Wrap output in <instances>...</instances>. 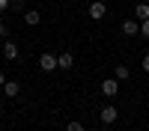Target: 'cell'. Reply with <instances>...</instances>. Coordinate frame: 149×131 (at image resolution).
<instances>
[{"instance_id":"cell-15","label":"cell","mask_w":149,"mask_h":131,"mask_svg":"<svg viewBox=\"0 0 149 131\" xmlns=\"http://www.w3.org/2000/svg\"><path fill=\"white\" fill-rule=\"evenodd\" d=\"M140 66H143V71H146V75H149V54L143 57V63H140Z\"/></svg>"},{"instance_id":"cell-10","label":"cell","mask_w":149,"mask_h":131,"mask_svg":"<svg viewBox=\"0 0 149 131\" xmlns=\"http://www.w3.org/2000/svg\"><path fill=\"white\" fill-rule=\"evenodd\" d=\"M134 18H137V21H146V18H149V3H137V6H134Z\"/></svg>"},{"instance_id":"cell-8","label":"cell","mask_w":149,"mask_h":131,"mask_svg":"<svg viewBox=\"0 0 149 131\" xmlns=\"http://www.w3.org/2000/svg\"><path fill=\"white\" fill-rule=\"evenodd\" d=\"M122 33H125V36H134V33H140V21H137V18L125 21V24H122Z\"/></svg>"},{"instance_id":"cell-19","label":"cell","mask_w":149,"mask_h":131,"mask_svg":"<svg viewBox=\"0 0 149 131\" xmlns=\"http://www.w3.org/2000/svg\"><path fill=\"white\" fill-rule=\"evenodd\" d=\"M98 131H104V128H98Z\"/></svg>"},{"instance_id":"cell-14","label":"cell","mask_w":149,"mask_h":131,"mask_svg":"<svg viewBox=\"0 0 149 131\" xmlns=\"http://www.w3.org/2000/svg\"><path fill=\"white\" fill-rule=\"evenodd\" d=\"M66 131H84V125H81V122H69Z\"/></svg>"},{"instance_id":"cell-5","label":"cell","mask_w":149,"mask_h":131,"mask_svg":"<svg viewBox=\"0 0 149 131\" xmlns=\"http://www.w3.org/2000/svg\"><path fill=\"white\" fill-rule=\"evenodd\" d=\"M0 54H3L6 60H18V45L6 39V42H3V48H0Z\"/></svg>"},{"instance_id":"cell-3","label":"cell","mask_w":149,"mask_h":131,"mask_svg":"<svg viewBox=\"0 0 149 131\" xmlns=\"http://www.w3.org/2000/svg\"><path fill=\"white\" fill-rule=\"evenodd\" d=\"M39 69H42V71L60 69V66H57V54H42V57H39Z\"/></svg>"},{"instance_id":"cell-12","label":"cell","mask_w":149,"mask_h":131,"mask_svg":"<svg viewBox=\"0 0 149 131\" xmlns=\"http://www.w3.org/2000/svg\"><path fill=\"white\" fill-rule=\"evenodd\" d=\"M140 36H146V39H149V18L140 21Z\"/></svg>"},{"instance_id":"cell-11","label":"cell","mask_w":149,"mask_h":131,"mask_svg":"<svg viewBox=\"0 0 149 131\" xmlns=\"http://www.w3.org/2000/svg\"><path fill=\"white\" fill-rule=\"evenodd\" d=\"M113 78H116V80H128V78H131V71H128L125 66H116V71H113Z\"/></svg>"},{"instance_id":"cell-4","label":"cell","mask_w":149,"mask_h":131,"mask_svg":"<svg viewBox=\"0 0 149 131\" xmlns=\"http://www.w3.org/2000/svg\"><path fill=\"white\" fill-rule=\"evenodd\" d=\"M116 116H119V113H116L113 104H104V107H102V122H104V125H113Z\"/></svg>"},{"instance_id":"cell-17","label":"cell","mask_w":149,"mask_h":131,"mask_svg":"<svg viewBox=\"0 0 149 131\" xmlns=\"http://www.w3.org/2000/svg\"><path fill=\"white\" fill-rule=\"evenodd\" d=\"M9 6H12V3H9V0H0V12H6Z\"/></svg>"},{"instance_id":"cell-6","label":"cell","mask_w":149,"mask_h":131,"mask_svg":"<svg viewBox=\"0 0 149 131\" xmlns=\"http://www.w3.org/2000/svg\"><path fill=\"white\" fill-rule=\"evenodd\" d=\"M39 21H42L39 9H24V24H27V27H36Z\"/></svg>"},{"instance_id":"cell-2","label":"cell","mask_w":149,"mask_h":131,"mask_svg":"<svg viewBox=\"0 0 149 131\" xmlns=\"http://www.w3.org/2000/svg\"><path fill=\"white\" fill-rule=\"evenodd\" d=\"M116 92H119V80H116V78H104V80H102V95L113 98Z\"/></svg>"},{"instance_id":"cell-7","label":"cell","mask_w":149,"mask_h":131,"mask_svg":"<svg viewBox=\"0 0 149 131\" xmlns=\"http://www.w3.org/2000/svg\"><path fill=\"white\" fill-rule=\"evenodd\" d=\"M3 92H6V98H18L21 83H18V80H6V83H3Z\"/></svg>"},{"instance_id":"cell-9","label":"cell","mask_w":149,"mask_h":131,"mask_svg":"<svg viewBox=\"0 0 149 131\" xmlns=\"http://www.w3.org/2000/svg\"><path fill=\"white\" fill-rule=\"evenodd\" d=\"M57 66H60V69H72V66H74V54H60V57H57Z\"/></svg>"},{"instance_id":"cell-18","label":"cell","mask_w":149,"mask_h":131,"mask_svg":"<svg viewBox=\"0 0 149 131\" xmlns=\"http://www.w3.org/2000/svg\"><path fill=\"white\" fill-rule=\"evenodd\" d=\"M3 83H6V75H3V71H0V87H3Z\"/></svg>"},{"instance_id":"cell-1","label":"cell","mask_w":149,"mask_h":131,"mask_svg":"<svg viewBox=\"0 0 149 131\" xmlns=\"http://www.w3.org/2000/svg\"><path fill=\"white\" fill-rule=\"evenodd\" d=\"M86 12H90V18H93V21H102V18L107 15V6L102 3V0H93V3H90V9H86Z\"/></svg>"},{"instance_id":"cell-16","label":"cell","mask_w":149,"mask_h":131,"mask_svg":"<svg viewBox=\"0 0 149 131\" xmlns=\"http://www.w3.org/2000/svg\"><path fill=\"white\" fill-rule=\"evenodd\" d=\"M9 36V30H6V24H0V39H6Z\"/></svg>"},{"instance_id":"cell-13","label":"cell","mask_w":149,"mask_h":131,"mask_svg":"<svg viewBox=\"0 0 149 131\" xmlns=\"http://www.w3.org/2000/svg\"><path fill=\"white\" fill-rule=\"evenodd\" d=\"M9 9H15V12H24V0H12V6Z\"/></svg>"}]
</instances>
